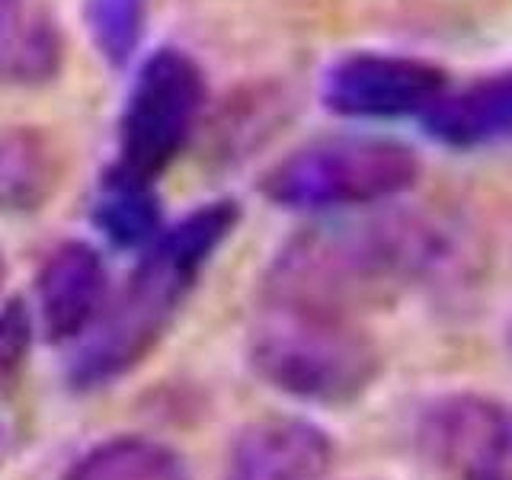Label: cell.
<instances>
[{
  "label": "cell",
  "instance_id": "cell-1",
  "mask_svg": "<svg viewBox=\"0 0 512 480\" xmlns=\"http://www.w3.org/2000/svg\"><path fill=\"white\" fill-rule=\"evenodd\" d=\"M448 263L452 244L423 215L400 208L336 215L298 231L276 253L263 301L359 320L432 285Z\"/></svg>",
  "mask_w": 512,
  "mask_h": 480
},
{
  "label": "cell",
  "instance_id": "cell-2",
  "mask_svg": "<svg viewBox=\"0 0 512 480\" xmlns=\"http://www.w3.org/2000/svg\"><path fill=\"white\" fill-rule=\"evenodd\" d=\"M237 218V202L218 199L183 215L151 240L119 298L106 304L90 327V340L80 346L71 365L77 388H103L151 356L199 285L205 266L231 237Z\"/></svg>",
  "mask_w": 512,
  "mask_h": 480
},
{
  "label": "cell",
  "instance_id": "cell-3",
  "mask_svg": "<svg viewBox=\"0 0 512 480\" xmlns=\"http://www.w3.org/2000/svg\"><path fill=\"white\" fill-rule=\"evenodd\" d=\"M247 352L269 388L320 407L356 404L381 375V349L359 320L279 301H260Z\"/></svg>",
  "mask_w": 512,
  "mask_h": 480
},
{
  "label": "cell",
  "instance_id": "cell-4",
  "mask_svg": "<svg viewBox=\"0 0 512 480\" xmlns=\"http://www.w3.org/2000/svg\"><path fill=\"white\" fill-rule=\"evenodd\" d=\"M420 180V160L394 138L330 135L301 144L263 176V196L295 212H352L397 199Z\"/></svg>",
  "mask_w": 512,
  "mask_h": 480
},
{
  "label": "cell",
  "instance_id": "cell-5",
  "mask_svg": "<svg viewBox=\"0 0 512 480\" xmlns=\"http://www.w3.org/2000/svg\"><path fill=\"white\" fill-rule=\"evenodd\" d=\"M205 74L180 48H160L144 61L119 122V170L154 183L186 151L205 112Z\"/></svg>",
  "mask_w": 512,
  "mask_h": 480
},
{
  "label": "cell",
  "instance_id": "cell-6",
  "mask_svg": "<svg viewBox=\"0 0 512 480\" xmlns=\"http://www.w3.org/2000/svg\"><path fill=\"white\" fill-rule=\"evenodd\" d=\"M420 452L452 480H512V404L487 394H442L416 420Z\"/></svg>",
  "mask_w": 512,
  "mask_h": 480
},
{
  "label": "cell",
  "instance_id": "cell-7",
  "mask_svg": "<svg viewBox=\"0 0 512 480\" xmlns=\"http://www.w3.org/2000/svg\"><path fill=\"white\" fill-rule=\"evenodd\" d=\"M445 90L448 74L439 64L388 52L349 55L336 61L324 77L327 109L349 119L426 116Z\"/></svg>",
  "mask_w": 512,
  "mask_h": 480
},
{
  "label": "cell",
  "instance_id": "cell-8",
  "mask_svg": "<svg viewBox=\"0 0 512 480\" xmlns=\"http://www.w3.org/2000/svg\"><path fill=\"white\" fill-rule=\"evenodd\" d=\"M333 442L320 426L298 416L250 423L237 436L221 480H327Z\"/></svg>",
  "mask_w": 512,
  "mask_h": 480
},
{
  "label": "cell",
  "instance_id": "cell-9",
  "mask_svg": "<svg viewBox=\"0 0 512 480\" xmlns=\"http://www.w3.org/2000/svg\"><path fill=\"white\" fill-rule=\"evenodd\" d=\"M109 304V272L103 256L84 240H68L39 272V317L48 340L64 343L90 333Z\"/></svg>",
  "mask_w": 512,
  "mask_h": 480
},
{
  "label": "cell",
  "instance_id": "cell-10",
  "mask_svg": "<svg viewBox=\"0 0 512 480\" xmlns=\"http://www.w3.org/2000/svg\"><path fill=\"white\" fill-rule=\"evenodd\" d=\"M423 122L432 138L461 151L512 141V68L480 77L455 93L448 87Z\"/></svg>",
  "mask_w": 512,
  "mask_h": 480
},
{
  "label": "cell",
  "instance_id": "cell-11",
  "mask_svg": "<svg viewBox=\"0 0 512 480\" xmlns=\"http://www.w3.org/2000/svg\"><path fill=\"white\" fill-rule=\"evenodd\" d=\"M64 64V36L48 0H0V84L42 87Z\"/></svg>",
  "mask_w": 512,
  "mask_h": 480
},
{
  "label": "cell",
  "instance_id": "cell-12",
  "mask_svg": "<svg viewBox=\"0 0 512 480\" xmlns=\"http://www.w3.org/2000/svg\"><path fill=\"white\" fill-rule=\"evenodd\" d=\"M61 180V154L45 132L4 128L0 132V212H36Z\"/></svg>",
  "mask_w": 512,
  "mask_h": 480
},
{
  "label": "cell",
  "instance_id": "cell-13",
  "mask_svg": "<svg viewBox=\"0 0 512 480\" xmlns=\"http://www.w3.org/2000/svg\"><path fill=\"white\" fill-rule=\"evenodd\" d=\"M64 480H192L186 458L148 436H116L80 455Z\"/></svg>",
  "mask_w": 512,
  "mask_h": 480
},
{
  "label": "cell",
  "instance_id": "cell-14",
  "mask_svg": "<svg viewBox=\"0 0 512 480\" xmlns=\"http://www.w3.org/2000/svg\"><path fill=\"white\" fill-rule=\"evenodd\" d=\"M93 224L109 237V244L122 250L148 247L164 231L160 228V202L154 196V183L109 170L93 199Z\"/></svg>",
  "mask_w": 512,
  "mask_h": 480
},
{
  "label": "cell",
  "instance_id": "cell-15",
  "mask_svg": "<svg viewBox=\"0 0 512 480\" xmlns=\"http://www.w3.org/2000/svg\"><path fill=\"white\" fill-rule=\"evenodd\" d=\"M144 13H148V0H90V29L100 52L112 64H125L135 55Z\"/></svg>",
  "mask_w": 512,
  "mask_h": 480
},
{
  "label": "cell",
  "instance_id": "cell-16",
  "mask_svg": "<svg viewBox=\"0 0 512 480\" xmlns=\"http://www.w3.org/2000/svg\"><path fill=\"white\" fill-rule=\"evenodd\" d=\"M32 317L26 301L13 298L0 308V381H10L29 356Z\"/></svg>",
  "mask_w": 512,
  "mask_h": 480
},
{
  "label": "cell",
  "instance_id": "cell-17",
  "mask_svg": "<svg viewBox=\"0 0 512 480\" xmlns=\"http://www.w3.org/2000/svg\"><path fill=\"white\" fill-rule=\"evenodd\" d=\"M0 285H4V256H0Z\"/></svg>",
  "mask_w": 512,
  "mask_h": 480
}]
</instances>
